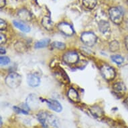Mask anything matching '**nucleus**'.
Wrapping results in <instances>:
<instances>
[{
    "instance_id": "bb28decb",
    "label": "nucleus",
    "mask_w": 128,
    "mask_h": 128,
    "mask_svg": "<svg viewBox=\"0 0 128 128\" xmlns=\"http://www.w3.org/2000/svg\"><path fill=\"white\" fill-rule=\"evenodd\" d=\"M7 40V38L6 35L2 33H1L0 34V44H5Z\"/></svg>"
},
{
    "instance_id": "9b49d317",
    "label": "nucleus",
    "mask_w": 128,
    "mask_h": 128,
    "mask_svg": "<svg viewBox=\"0 0 128 128\" xmlns=\"http://www.w3.org/2000/svg\"><path fill=\"white\" fill-rule=\"evenodd\" d=\"M47 105L48 106V107L50 109L53 110V111H56V112H61L62 110V107L58 101H56V100H48L47 101Z\"/></svg>"
},
{
    "instance_id": "6ab92c4d",
    "label": "nucleus",
    "mask_w": 128,
    "mask_h": 128,
    "mask_svg": "<svg viewBox=\"0 0 128 128\" xmlns=\"http://www.w3.org/2000/svg\"><path fill=\"white\" fill-rule=\"evenodd\" d=\"M50 43V39L48 38H46V39H42L41 40H39L38 42H37L35 44V48L37 49L42 48H44L48 45Z\"/></svg>"
},
{
    "instance_id": "7c9ffc66",
    "label": "nucleus",
    "mask_w": 128,
    "mask_h": 128,
    "mask_svg": "<svg viewBox=\"0 0 128 128\" xmlns=\"http://www.w3.org/2000/svg\"><path fill=\"white\" fill-rule=\"evenodd\" d=\"M124 103H125V104L127 105V106H128V97L126 99V100H125V101H124Z\"/></svg>"
},
{
    "instance_id": "dca6fc26",
    "label": "nucleus",
    "mask_w": 128,
    "mask_h": 128,
    "mask_svg": "<svg viewBox=\"0 0 128 128\" xmlns=\"http://www.w3.org/2000/svg\"><path fill=\"white\" fill-rule=\"evenodd\" d=\"M14 24L16 27L20 30L21 31L24 32H29L30 31V28L28 26H27L25 23H24L22 22L18 21H14Z\"/></svg>"
},
{
    "instance_id": "a878e982",
    "label": "nucleus",
    "mask_w": 128,
    "mask_h": 128,
    "mask_svg": "<svg viewBox=\"0 0 128 128\" xmlns=\"http://www.w3.org/2000/svg\"><path fill=\"white\" fill-rule=\"evenodd\" d=\"M7 28V24L6 22L3 20L2 19H1L0 20V30L2 31V30H5Z\"/></svg>"
},
{
    "instance_id": "cd10ccee",
    "label": "nucleus",
    "mask_w": 128,
    "mask_h": 128,
    "mask_svg": "<svg viewBox=\"0 0 128 128\" xmlns=\"http://www.w3.org/2000/svg\"><path fill=\"white\" fill-rule=\"evenodd\" d=\"M6 5V0H1L0 1V8H2L3 7L5 6Z\"/></svg>"
},
{
    "instance_id": "f257e3e1",
    "label": "nucleus",
    "mask_w": 128,
    "mask_h": 128,
    "mask_svg": "<svg viewBox=\"0 0 128 128\" xmlns=\"http://www.w3.org/2000/svg\"><path fill=\"white\" fill-rule=\"evenodd\" d=\"M38 121L42 124L44 128H48V126L58 128L59 127V121L58 118L54 115L46 111H40L37 115Z\"/></svg>"
},
{
    "instance_id": "c85d7f7f",
    "label": "nucleus",
    "mask_w": 128,
    "mask_h": 128,
    "mask_svg": "<svg viewBox=\"0 0 128 128\" xmlns=\"http://www.w3.org/2000/svg\"><path fill=\"white\" fill-rule=\"evenodd\" d=\"M6 52V51L5 50V48H4L3 47H1V48H0V53H1V54H4Z\"/></svg>"
},
{
    "instance_id": "412c9836",
    "label": "nucleus",
    "mask_w": 128,
    "mask_h": 128,
    "mask_svg": "<svg viewBox=\"0 0 128 128\" xmlns=\"http://www.w3.org/2000/svg\"><path fill=\"white\" fill-rule=\"evenodd\" d=\"M109 48H110V50L112 52H116V51L118 50L120 48L119 42L117 40H114V41L111 42L109 44Z\"/></svg>"
},
{
    "instance_id": "4468645a",
    "label": "nucleus",
    "mask_w": 128,
    "mask_h": 128,
    "mask_svg": "<svg viewBox=\"0 0 128 128\" xmlns=\"http://www.w3.org/2000/svg\"><path fill=\"white\" fill-rule=\"evenodd\" d=\"M42 24L45 29L51 30L53 28V22L48 16H44L42 20Z\"/></svg>"
},
{
    "instance_id": "20e7f679",
    "label": "nucleus",
    "mask_w": 128,
    "mask_h": 128,
    "mask_svg": "<svg viewBox=\"0 0 128 128\" xmlns=\"http://www.w3.org/2000/svg\"><path fill=\"white\" fill-rule=\"evenodd\" d=\"M101 73L106 80L111 81L116 77V73L115 70L108 65H103L101 68Z\"/></svg>"
},
{
    "instance_id": "f8f14e48",
    "label": "nucleus",
    "mask_w": 128,
    "mask_h": 128,
    "mask_svg": "<svg viewBox=\"0 0 128 128\" xmlns=\"http://www.w3.org/2000/svg\"><path fill=\"white\" fill-rule=\"evenodd\" d=\"M90 114L95 118H101L103 116V111L99 106H93L89 109Z\"/></svg>"
},
{
    "instance_id": "393cba45",
    "label": "nucleus",
    "mask_w": 128,
    "mask_h": 128,
    "mask_svg": "<svg viewBox=\"0 0 128 128\" xmlns=\"http://www.w3.org/2000/svg\"><path fill=\"white\" fill-rule=\"evenodd\" d=\"M10 62V60L8 56H1L0 58V63L2 65H7Z\"/></svg>"
},
{
    "instance_id": "f3484780",
    "label": "nucleus",
    "mask_w": 128,
    "mask_h": 128,
    "mask_svg": "<svg viewBox=\"0 0 128 128\" xmlns=\"http://www.w3.org/2000/svg\"><path fill=\"white\" fill-rule=\"evenodd\" d=\"M99 28L103 34H105L110 30V26L107 22L102 20L99 23Z\"/></svg>"
},
{
    "instance_id": "b1692460",
    "label": "nucleus",
    "mask_w": 128,
    "mask_h": 128,
    "mask_svg": "<svg viewBox=\"0 0 128 128\" xmlns=\"http://www.w3.org/2000/svg\"><path fill=\"white\" fill-rule=\"evenodd\" d=\"M14 110L17 114H23L24 115H28V111H26V109H23L22 107H18L15 106L14 107Z\"/></svg>"
},
{
    "instance_id": "a211bd4d",
    "label": "nucleus",
    "mask_w": 128,
    "mask_h": 128,
    "mask_svg": "<svg viewBox=\"0 0 128 128\" xmlns=\"http://www.w3.org/2000/svg\"><path fill=\"white\" fill-rule=\"evenodd\" d=\"M84 6L88 10H92L97 5V0H82Z\"/></svg>"
},
{
    "instance_id": "c756f323",
    "label": "nucleus",
    "mask_w": 128,
    "mask_h": 128,
    "mask_svg": "<svg viewBox=\"0 0 128 128\" xmlns=\"http://www.w3.org/2000/svg\"><path fill=\"white\" fill-rule=\"evenodd\" d=\"M125 44H126V48L128 50V36H126V39H125Z\"/></svg>"
},
{
    "instance_id": "9d476101",
    "label": "nucleus",
    "mask_w": 128,
    "mask_h": 128,
    "mask_svg": "<svg viewBox=\"0 0 128 128\" xmlns=\"http://www.w3.org/2000/svg\"><path fill=\"white\" fill-rule=\"evenodd\" d=\"M28 83L32 87H36L40 84V78L36 74H30L27 77Z\"/></svg>"
},
{
    "instance_id": "39448f33",
    "label": "nucleus",
    "mask_w": 128,
    "mask_h": 128,
    "mask_svg": "<svg viewBox=\"0 0 128 128\" xmlns=\"http://www.w3.org/2000/svg\"><path fill=\"white\" fill-rule=\"evenodd\" d=\"M81 40L85 45L88 46H92L97 42V36L96 35L90 32H84L81 35Z\"/></svg>"
},
{
    "instance_id": "1a4fd4ad",
    "label": "nucleus",
    "mask_w": 128,
    "mask_h": 128,
    "mask_svg": "<svg viewBox=\"0 0 128 128\" xmlns=\"http://www.w3.org/2000/svg\"><path fill=\"white\" fill-rule=\"evenodd\" d=\"M26 104L30 109H36L39 105V100L35 94H30L26 99Z\"/></svg>"
},
{
    "instance_id": "f03ea898",
    "label": "nucleus",
    "mask_w": 128,
    "mask_h": 128,
    "mask_svg": "<svg viewBox=\"0 0 128 128\" xmlns=\"http://www.w3.org/2000/svg\"><path fill=\"white\" fill-rule=\"evenodd\" d=\"M6 83L12 88H18L22 83V77L16 72H11L6 78Z\"/></svg>"
},
{
    "instance_id": "aec40b11",
    "label": "nucleus",
    "mask_w": 128,
    "mask_h": 128,
    "mask_svg": "<svg viewBox=\"0 0 128 128\" xmlns=\"http://www.w3.org/2000/svg\"><path fill=\"white\" fill-rule=\"evenodd\" d=\"M15 49L20 53H23L26 51L27 50V46L24 42H18L15 45Z\"/></svg>"
},
{
    "instance_id": "4be33fe9",
    "label": "nucleus",
    "mask_w": 128,
    "mask_h": 128,
    "mask_svg": "<svg viewBox=\"0 0 128 128\" xmlns=\"http://www.w3.org/2000/svg\"><path fill=\"white\" fill-rule=\"evenodd\" d=\"M111 58L114 62H116L118 64H122L124 61V58L120 55H112Z\"/></svg>"
},
{
    "instance_id": "6e6552de",
    "label": "nucleus",
    "mask_w": 128,
    "mask_h": 128,
    "mask_svg": "<svg viewBox=\"0 0 128 128\" xmlns=\"http://www.w3.org/2000/svg\"><path fill=\"white\" fill-rule=\"evenodd\" d=\"M58 28L66 36H72L74 34V30L71 26L66 22H62L58 25Z\"/></svg>"
},
{
    "instance_id": "2eb2a0df",
    "label": "nucleus",
    "mask_w": 128,
    "mask_h": 128,
    "mask_svg": "<svg viewBox=\"0 0 128 128\" xmlns=\"http://www.w3.org/2000/svg\"><path fill=\"white\" fill-rule=\"evenodd\" d=\"M18 16L22 20L25 22H29L32 18L30 13L26 10H22L20 11L19 13H18Z\"/></svg>"
},
{
    "instance_id": "423d86ee",
    "label": "nucleus",
    "mask_w": 128,
    "mask_h": 128,
    "mask_svg": "<svg viewBox=\"0 0 128 128\" xmlns=\"http://www.w3.org/2000/svg\"><path fill=\"white\" fill-rule=\"evenodd\" d=\"M63 60L68 64H74L78 61V55L75 52H68L63 56Z\"/></svg>"
},
{
    "instance_id": "ddd939ff",
    "label": "nucleus",
    "mask_w": 128,
    "mask_h": 128,
    "mask_svg": "<svg viewBox=\"0 0 128 128\" xmlns=\"http://www.w3.org/2000/svg\"><path fill=\"white\" fill-rule=\"evenodd\" d=\"M68 99L73 103H78L80 101L79 96L78 92L76 91L75 89L71 88H70L68 92Z\"/></svg>"
},
{
    "instance_id": "0eeeda50",
    "label": "nucleus",
    "mask_w": 128,
    "mask_h": 128,
    "mask_svg": "<svg viewBox=\"0 0 128 128\" xmlns=\"http://www.w3.org/2000/svg\"><path fill=\"white\" fill-rule=\"evenodd\" d=\"M126 91V87L123 82H116L113 86V92L117 97H122Z\"/></svg>"
},
{
    "instance_id": "5701e85b",
    "label": "nucleus",
    "mask_w": 128,
    "mask_h": 128,
    "mask_svg": "<svg viewBox=\"0 0 128 128\" xmlns=\"http://www.w3.org/2000/svg\"><path fill=\"white\" fill-rule=\"evenodd\" d=\"M51 46L52 48H54L56 49H58V50H64L65 49L66 45L63 42H54L52 43Z\"/></svg>"
},
{
    "instance_id": "2f4dec72",
    "label": "nucleus",
    "mask_w": 128,
    "mask_h": 128,
    "mask_svg": "<svg viewBox=\"0 0 128 128\" xmlns=\"http://www.w3.org/2000/svg\"><path fill=\"white\" fill-rule=\"evenodd\" d=\"M0 120H1V126H2V124H3V122H2V118H1V119H0Z\"/></svg>"
},
{
    "instance_id": "7ed1b4c3",
    "label": "nucleus",
    "mask_w": 128,
    "mask_h": 128,
    "mask_svg": "<svg viewBox=\"0 0 128 128\" xmlns=\"http://www.w3.org/2000/svg\"><path fill=\"white\" fill-rule=\"evenodd\" d=\"M109 14L111 21L116 24H120L124 19V14L122 11L118 8H111L109 9Z\"/></svg>"
}]
</instances>
